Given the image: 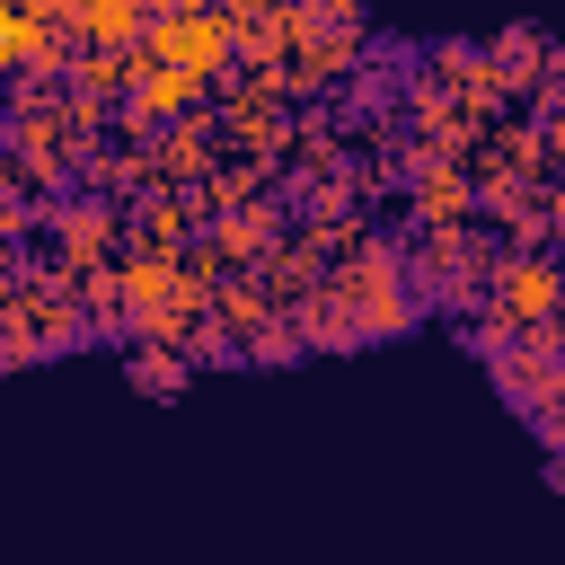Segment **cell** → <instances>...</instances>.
<instances>
[{
  "instance_id": "1",
  "label": "cell",
  "mask_w": 565,
  "mask_h": 565,
  "mask_svg": "<svg viewBox=\"0 0 565 565\" xmlns=\"http://www.w3.org/2000/svg\"><path fill=\"white\" fill-rule=\"evenodd\" d=\"M327 291L344 300V318H353V335L371 344V335H406L415 318H424V291H415V265H406V238H371L362 256H344L335 274H327Z\"/></svg>"
},
{
  "instance_id": "2",
  "label": "cell",
  "mask_w": 565,
  "mask_h": 565,
  "mask_svg": "<svg viewBox=\"0 0 565 565\" xmlns=\"http://www.w3.org/2000/svg\"><path fill=\"white\" fill-rule=\"evenodd\" d=\"M494 300H503L521 327L565 318V256H556V247H503V256H494Z\"/></svg>"
},
{
  "instance_id": "3",
  "label": "cell",
  "mask_w": 565,
  "mask_h": 565,
  "mask_svg": "<svg viewBox=\"0 0 565 565\" xmlns=\"http://www.w3.org/2000/svg\"><path fill=\"white\" fill-rule=\"evenodd\" d=\"M477 221V168H433L406 185V230H459Z\"/></svg>"
},
{
  "instance_id": "4",
  "label": "cell",
  "mask_w": 565,
  "mask_h": 565,
  "mask_svg": "<svg viewBox=\"0 0 565 565\" xmlns=\"http://www.w3.org/2000/svg\"><path fill=\"white\" fill-rule=\"evenodd\" d=\"M124 380H132L141 397H185L194 353H177V344H132V353H124Z\"/></svg>"
},
{
  "instance_id": "5",
  "label": "cell",
  "mask_w": 565,
  "mask_h": 565,
  "mask_svg": "<svg viewBox=\"0 0 565 565\" xmlns=\"http://www.w3.org/2000/svg\"><path fill=\"white\" fill-rule=\"evenodd\" d=\"M291 318H300V335H309V353H353V344H362V335H353V318H344V300H335V291H309V300H300V309H291Z\"/></svg>"
},
{
  "instance_id": "6",
  "label": "cell",
  "mask_w": 565,
  "mask_h": 565,
  "mask_svg": "<svg viewBox=\"0 0 565 565\" xmlns=\"http://www.w3.org/2000/svg\"><path fill=\"white\" fill-rule=\"evenodd\" d=\"M459 335H468V353H477V362L494 371V362H512V344H521V318H512L503 300H486V309H477V318H468Z\"/></svg>"
},
{
  "instance_id": "7",
  "label": "cell",
  "mask_w": 565,
  "mask_h": 565,
  "mask_svg": "<svg viewBox=\"0 0 565 565\" xmlns=\"http://www.w3.org/2000/svg\"><path fill=\"white\" fill-rule=\"evenodd\" d=\"M309 353V335H300V318L282 309V318H265L256 335H247V362H300Z\"/></svg>"
},
{
  "instance_id": "8",
  "label": "cell",
  "mask_w": 565,
  "mask_h": 565,
  "mask_svg": "<svg viewBox=\"0 0 565 565\" xmlns=\"http://www.w3.org/2000/svg\"><path fill=\"white\" fill-rule=\"evenodd\" d=\"M291 9H300V26H353V35H371L362 0H291Z\"/></svg>"
},
{
  "instance_id": "9",
  "label": "cell",
  "mask_w": 565,
  "mask_h": 565,
  "mask_svg": "<svg viewBox=\"0 0 565 565\" xmlns=\"http://www.w3.org/2000/svg\"><path fill=\"white\" fill-rule=\"evenodd\" d=\"M203 9H221V18H230V26H247V18H256V9H265V0H203Z\"/></svg>"
},
{
  "instance_id": "10",
  "label": "cell",
  "mask_w": 565,
  "mask_h": 565,
  "mask_svg": "<svg viewBox=\"0 0 565 565\" xmlns=\"http://www.w3.org/2000/svg\"><path fill=\"white\" fill-rule=\"evenodd\" d=\"M141 9H150V26H159V18H185V9H203V0H141Z\"/></svg>"
},
{
  "instance_id": "11",
  "label": "cell",
  "mask_w": 565,
  "mask_h": 565,
  "mask_svg": "<svg viewBox=\"0 0 565 565\" xmlns=\"http://www.w3.org/2000/svg\"><path fill=\"white\" fill-rule=\"evenodd\" d=\"M547 141H556V168H547V185H565V115L547 124Z\"/></svg>"
},
{
  "instance_id": "12",
  "label": "cell",
  "mask_w": 565,
  "mask_h": 565,
  "mask_svg": "<svg viewBox=\"0 0 565 565\" xmlns=\"http://www.w3.org/2000/svg\"><path fill=\"white\" fill-rule=\"evenodd\" d=\"M547 477H556V494H565V459H547Z\"/></svg>"
}]
</instances>
